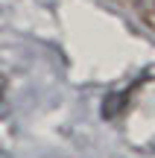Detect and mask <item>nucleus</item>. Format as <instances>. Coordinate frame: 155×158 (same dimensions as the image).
<instances>
[{
    "label": "nucleus",
    "instance_id": "f257e3e1",
    "mask_svg": "<svg viewBox=\"0 0 155 158\" xmlns=\"http://www.w3.org/2000/svg\"><path fill=\"white\" fill-rule=\"evenodd\" d=\"M126 100H129V94H123V91H111L108 97H105V102H103V114L105 117H117V114L126 108Z\"/></svg>",
    "mask_w": 155,
    "mask_h": 158
},
{
    "label": "nucleus",
    "instance_id": "f03ea898",
    "mask_svg": "<svg viewBox=\"0 0 155 158\" xmlns=\"http://www.w3.org/2000/svg\"><path fill=\"white\" fill-rule=\"evenodd\" d=\"M129 3L138 12V18L144 21V27H149L155 32V0H129Z\"/></svg>",
    "mask_w": 155,
    "mask_h": 158
},
{
    "label": "nucleus",
    "instance_id": "7ed1b4c3",
    "mask_svg": "<svg viewBox=\"0 0 155 158\" xmlns=\"http://www.w3.org/2000/svg\"><path fill=\"white\" fill-rule=\"evenodd\" d=\"M3 94H6V79L0 76V100H3Z\"/></svg>",
    "mask_w": 155,
    "mask_h": 158
},
{
    "label": "nucleus",
    "instance_id": "20e7f679",
    "mask_svg": "<svg viewBox=\"0 0 155 158\" xmlns=\"http://www.w3.org/2000/svg\"><path fill=\"white\" fill-rule=\"evenodd\" d=\"M0 158H3V155H0Z\"/></svg>",
    "mask_w": 155,
    "mask_h": 158
}]
</instances>
